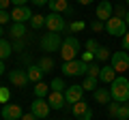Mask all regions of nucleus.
<instances>
[{"label":"nucleus","mask_w":129,"mask_h":120,"mask_svg":"<svg viewBox=\"0 0 129 120\" xmlns=\"http://www.w3.org/2000/svg\"><path fill=\"white\" fill-rule=\"evenodd\" d=\"M110 94H112V101H116V103H127L129 101V79L125 75H118L110 84Z\"/></svg>","instance_id":"nucleus-1"},{"label":"nucleus","mask_w":129,"mask_h":120,"mask_svg":"<svg viewBox=\"0 0 129 120\" xmlns=\"http://www.w3.org/2000/svg\"><path fill=\"white\" fill-rule=\"evenodd\" d=\"M52 90H50V84H43V82H39V84H35V99H47V94H50Z\"/></svg>","instance_id":"nucleus-20"},{"label":"nucleus","mask_w":129,"mask_h":120,"mask_svg":"<svg viewBox=\"0 0 129 120\" xmlns=\"http://www.w3.org/2000/svg\"><path fill=\"white\" fill-rule=\"evenodd\" d=\"M84 97V88L82 84H78V86H67V90H64V99H67V103H80Z\"/></svg>","instance_id":"nucleus-12"},{"label":"nucleus","mask_w":129,"mask_h":120,"mask_svg":"<svg viewBox=\"0 0 129 120\" xmlns=\"http://www.w3.org/2000/svg\"><path fill=\"white\" fill-rule=\"evenodd\" d=\"M22 120H39V118H37L35 114H24V116H22Z\"/></svg>","instance_id":"nucleus-42"},{"label":"nucleus","mask_w":129,"mask_h":120,"mask_svg":"<svg viewBox=\"0 0 129 120\" xmlns=\"http://www.w3.org/2000/svg\"><path fill=\"white\" fill-rule=\"evenodd\" d=\"M30 2H32L35 7H45L47 2H50V0H30Z\"/></svg>","instance_id":"nucleus-40"},{"label":"nucleus","mask_w":129,"mask_h":120,"mask_svg":"<svg viewBox=\"0 0 129 120\" xmlns=\"http://www.w3.org/2000/svg\"><path fill=\"white\" fill-rule=\"evenodd\" d=\"M39 67H41V71H43V73H47V71H52V69H54V60H52L50 56H45V58H41V60H39Z\"/></svg>","instance_id":"nucleus-26"},{"label":"nucleus","mask_w":129,"mask_h":120,"mask_svg":"<svg viewBox=\"0 0 129 120\" xmlns=\"http://www.w3.org/2000/svg\"><path fill=\"white\" fill-rule=\"evenodd\" d=\"M92 97H95V101H97V103H101V105H108V103H112L110 88H97L95 92H92Z\"/></svg>","instance_id":"nucleus-17"},{"label":"nucleus","mask_w":129,"mask_h":120,"mask_svg":"<svg viewBox=\"0 0 129 120\" xmlns=\"http://www.w3.org/2000/svg\"><path fill=\"white\" fill-rule=\"evenodd\" d=\"M99 73H101V67L95 65V62H90V65H88L86 75H88V77H97V79H99Z\"/></svg>","instance_id":"nucleus-29"},{"label":"nucleus","mask_w":129,"mask_h":120,"mask_svg":"<svg viewBox=\"0 0 129 120\" xmlns=\"http://www.w3.org/2000/svg\"><path fill=\"white\" fill-rule=\"evenodd\" d=\"M110 65H112V69L116 71V73H125V71L129 69V54L127 51H114L112 54V58H110Z\"/></svg>","instance_id":"nucleus-7"},{"label":"nucleus","mask_w":129,"mask_h":120,"mask_svg":"<svg viewBox=\"0 0 129 120\" xmlns=\"http://www.w3.org/2000/svg\"><path fill=\"white\" fill-rule=\"evenodd\" d=\"M97 82H99L97 77H88V75H86V79L82 82V88H84V90H92V92H95L97 88H99V86H97Z\"/></svg>","instance_id":"nucleus-25"},{"label":"nucleus","mask_w":129,"mask_h":120,"mask_svg":"<svg viewBox=\"0 0 129 120\" xmlns=\"http://www.w3.org/2000/svg\"><path fill=\"white\" fill-rule=\"evenodd\" d=\"M47 103H50L52 109H62L64 103H67V99H64V92H58V90H52L50 94H47Z\"/></svg>","instance_id":"nucleus-15"},{"label":"nucleus","mask_w":129,"mask_h":120,"mask_svg":"<svg viewBox=\"0 0 129 120\" xmlns=\"http://www.w3.org/2000/svg\"><path fill=\"white\" fill-rule=\"evenodd\" d=\"M125 5H127V7H129V0H125Z\"/></svg>","instance_id":"nucleus-47"},{"label":"nucleus","mask_w":129,"mask_h":120,"mask_svg":"<svg viewBox=\"0 0 129 120\" xmlns=\"http://www.w3.org/2000/svg\"><path fill=\"white\" fill-rule=\"evenodd\" d=\"M127 105H129V101H127Z\"/></svg>","instance_id":"nucleus-48"},{"label":"nucleus","mask_w":129,"mask_h":120,"mask_svg":"<svg viewBox=\"0 0 129 120\" xmlns=\"http://www.w3.org/2000/svg\"><path fill=\"white\" fill-rule=\"evenodd\" d=\"M5 73V60H0V75Z\"/></svg>","instance_id":"nucleus-44"},{"label":"nucleus","mask_w":129,"mask_h":120,"mask_svg":"<svg viewBox=\"0 0 129 120\" xmlns=\"http://www.w3.org/2000/svg\"><path fill=\"white\" fill-rule=\"evenodd\" d=\"M80 49H82V45H80V41L73 37V34H69V37L62 39V47H60V58H62V62H69V60H75L80 54Z\"/></svg>","instance_id":"nucleus-2"},{"label":"nucleus","mask_w":129,"mask_h":120,"mask_svg":"<svg viewBox=\"0 0 129 120\" xmlns=\"http://www.w3.org/2000/svg\"><path fill=\"white\" fill-rule=\"evenodd\" d=\"M24 111L19 105H15V103H7L5 107H2V118L5 120H22Z\"/></svg>","instance_id":"nucleus-13"},{"label":"nucleus","mask_w":129,"mask_h":120,"mask_svg":"<svg viewBox=\"0 0 129 120\" xmlns=\"http://www.w3.org/2000/svg\"><path fill=\"white\" fill-rule=\"evenodd\" d=\"M90 28L95 30V32H101V30H106V24L99 22V19H95V22H90Z\"/></svg>","instance_id":"nucleus-33"},{"label":"nucleus","mask_w":129,"mask_h":120,"mask_svg":"<svg viewBox=\"0 0 129 120\" xmlns=\"http://www.w3.org/2000/svg\"><path fill=\"white\" fill-rule=\"evenodd\" d=\"M24 34H26V24H15L13 22V26H11V37L13 39H22Z\"/></svg>","instance_id":"nucleus-22"},{"label":"nucleus","mask_w":129,"mask_h":120,"mask_svg":"<svg viewBox=\"0 0 129 120\" xmlns=\"http://www.w3.org/2000/svg\"><path fill=\"white\" fill-rule=\"evenodd\" d=\"M9 5H11V0H0V11H7Z\"/></svg>","instance_id":"nucleus-41"},{"label":"nucleus","mask_w":129,"mask_h":120,"mask_svg":"<svg viewBox=\"0 0 129 120\" xmlns=\"http://www.w3.org/2000/svg\"><path fill=\"white\" fill-rule=\"evenodd\" d=\"M32 11L28 9V7H15L13 11H11V22H15V24H26V22H30L32 19Z\"/></svg>","instance_id":"nucleus-10"},{"label":"nucleus","mask_w":129,"mask_h":120,"mask_svg":"<svg viewBox=\"0 0 129 120\" xmlns=\"http://www.w3.org/2000/svg\"><path fill=\"white\" fill-rule=\"evenodd\" d=\"M2 32H5V30H2V26H0V39H2Z\"/></svg>","instance_id":"nucleus-46"},{"label":"nucleus","mask_w":129,"mask_h":120,"mask_svg":"<svg viewBox=\"0 0 129 120\" xmlns=\"http://www.w3.org/2000/svg\"><path fill=\"white\" fill-rule=\"evenodd\" d=\"M125 24H127V28H129V11H127V15H125Z\"/></svg>","instance_id":"nucleus-45"},{"label":"nucleus","mask_w":129,"mask_h":120,"mask_svg":"<svg viewBox=\"0 0 129 120\" xmlns=\"http://www.w3.org/2000/svg\"><path fill=\"white\" fill-rule=\"evenodd\" d=\"M69 28L73 30V32H80V30H84V28H86V24H84L82 19H78V22H73V24H71Z\"/></svg>","instance_id":"nucleus-34"},{"label":"nucleus","mask_w":129,"mask_h":120,"mask_svg":"<svg viewBox=\"0 0 129 120\" xmlns=\"http://www.w3.org/2000/svg\"><path fill=\"white\" fill-rule=\"evenodd\" d=\"M50 103H47V99H35V101L30 103V114H35L39 120H45L47 114H50Z\"/></svg>","instance_id":"nucleus-8"},{"label":"nucleus","mask_w":129,"mask_h":120,"mask_svg":"<svg viewBox=\"0 0 129 120\" xmlns=\"http://www.w3.org/2000/svg\"><path fill=\"white\" fill-rule=\"evenodd\" d=\"M39 45H41L43 51H60V47H62V34L47 32V34H43V37H41Z\"/></svg>","instance_id":"nucleus-4"},{"label":"nucleus","mask_w":129,"mask_h":120,"mask_svg":"<svg viewBox=\"0 0 129 120\" xmlns=\"http://www.w3.org/2000/svg\"><path fill=\"white\" fill-rule=\"evenodd\" d=\"M114 13H116V17H123V19H125V15H127V11H125V5L114 7Z\"/></svg>","instance_id":"nucleus-37"},{"label":"nucleus","mask_w":129,"mask_h":120,"mask_svg":"<svg viewBox=\"0 0 129 120\" xmlns=\"http://www.w3.org/2000/svg\"><path fill=\"white\" fill-rule=\"evenodd\" d=\"M26 73H28V79H30L32 84L43 82V71H41V67H39V65H30L26 69Z\"/></svg>","instance_id":"nucleus-19"},{"label":"nucleus","mask_w":129,"mask_h":120,"mask_svg":"<svg viewBox=\"0 0 129 120\" xmlns=\"http://www.w3.org/2000/svg\"><path fill=\"white\" fill-rule=\"evenodd\" d=\"M9 99H11V90L5 88V86H0V103H7Z\"/></svg>","instance_id":"nucleus-31"},{"label":"nucleus","mask_w":129,"mask_h":120,"mask_svg":"<svg viewBox=\"0 0 129 120\" xmlns=\"http://www.w3.org/2000/svg\"><path fill=\"white\" fill-rule=\"evenodd\" d=\"M95 58L99 60V62H106V60H110V58H112V51L108 49V47H99V49L95 51Z\"/></svg>","instance_id":"nucleus-24"},{"label":"nucleus","mask_w":129,"mask_h":120,"mask_svg":"<svg viewBox=\"0 0 129 120\" xmlns=\"http://www.w3.org/2000/svg\"><path fill=\"white\" fill-rule=\"evenodd\" d=\"M11 51H13V45L5 39H0V60H7L11 56Z\"/></svg>","instance_id":"nucleus-21"},{"label":"nucleus","mask_w":129,"mask_h":120,"mask_svg":"<svg viewBox=\"0 0 129 120\" xmlns=\"http://www.w3.org/2000/svg\"><path fill=\"white\" fill-rule=\"evenodd\" d=\"M127 118H129V105L127 103H120L118 114H116V120H127Z\"/></svg>","instance_id":"nucleus-28"},{"label":"nucleus","mask_w":129,"mask_h":120,"mask_svg":"<svg viewBox=\"0 0 129 120\" xmlns=\"http://www.w3.org/2000/svg\"><path fill=\"white\" fill-rule=\"evenodd\" d=\"M84 47H86V51H92V54H95V51L99 49V45H97V41H95V39H88V41L84 43Z\"/></svg>","instance_id":"nucleus-32"},{"label":"nucleus","mask_w":129,"mask_h":120,"mask_svg":"<svg viewBox=\"0 0 129 120\" xmlns=\"http://www.w3.org/2000/svg\"><path fill=\"white\" fill-rule=\"evenodd\" d=\"M50 90H58V92H64L67 90V84H64L62 77H54L50 82Z\"/></svg>","instance_id":"nucleus-23"},{"label":"nucleus","mask_w":129,"mask_h":120,"mask_svg":"<svg viewBox=\"0 0 129 120\" xmlns=\"http://www.w3.org/2000/svg\"><path fill=\"white\" fill-rule=\"evenodd\" d=\"M60 69H62V75H67V77H80V75H86L88 65L82 62L80 58H75V60H69V62H62Z\"/></svg>","instance_id":"nucleus-3"},{"label":"nucleus","mask_w":129,"mask_h":120,"mask_svg":"<svg viewBox=\"0 0 129 120\" xmlns=\"http://www.w3.org/2000/svg\"><path fill=\"white\" fill-rule=\"evenodd\" d=\"M7 22H11V13L9 11H0V26H5Z\"/></svg>","instance_id":"nucleus-35"},{"label":"nucleus","mask_w":129,"mask_h":120,"mask_svg":"<svg viewBox=\"0 0 129 120\" xmlns=\"http://www.w3.org/2000/svg\"><path fill=\"white\" fill-rule=\"evenodd\" d=\"M112 13H114V5H112L110 0H101V2L97 5L95 15H97V19H99V22H103V24H106L108 19L112 17Z\"/></svg>","instance_id":"nucleus-9"},{"label":"nucleus","mask_w":129,"mask_h":120,"mask_svg":"<svg viewBox=\"0 0 129 120\" xmlns=\"http://www.w3.org/2000/svg\"><path fill=\"white\" fill-rule=\"evenodd\" d=\"M9 79H11V84L13 86H19V88H24L30 79H28V73H26V69H13L9 73Z\"/></svg>","instance_id":"nucleus-14"},{"label":"nucleus","mask_w":129,"mask_h":120,"mask_svg":"<svg viewBox=\"0 0 129 120\" xmlns=\"http://www.w3.org/2000/svg\"><path fill=\"white\" fill-rule=\"evenodd\" d=\"M123 49H125V51H129V30H127V34L123 37Z\"/></svg>","instance_id":"nucleus-38"},{"label":"nucleus","mask_w":129,"mask_h":120,"mask_svg":"<svg viewBox=\"0 0 129 120\" xmlns=\"http://www.w3.org/2000/svg\"><path fill=\"white\" fill-rule=\"evenodd\" d=\"M92 58H95V54H92V51H84L80 60H82V62H86V65H90V62H92Z\"/></svg>","instance_id":"nucleus-36"},{"label":"nucleus","mask_w":129,"mask_h":120,"mask_svg":"<svg viewBox=\"0 0 129 120\" xmlns=\"http://www.w3.org/2000/svg\"><path fill=\"white\" fill-rule=\"evenodd\" d=\"M47 7H50L52 13H60V15H62V13L69 11V0H50Z\"/></svg>","instance_id":"nucleus-18"},{"label":"nucleus","mask_w":129,"mask_h":120,"mask_svg":"<svg viewBox=\"0 0 129 120\" xmlns=\"http://www.w3.org/2000/svg\"><path fill=\"white\" fill-rule=\"evenodd\" d=\"M73 116L78 120H92V109H90V105L82 99L80 103H75V105H73Z\"/></svg>","instance_id":"nucleus-11"},{"label":"nucleus","mask_w":129,"mask_h":120,"mask_svg":"<svg viewBox=\"0 0 129 120\" xmlns=\"http://www.w3.org/2000/svg\"><path fill=\"white\" fill-rule=\"evenodd\" d=\"M116 77H118V73H116V71L112 69V65L101 67V73H99V82H103V84L108 86V84H112Z\"/></svg>","instance_id":"nucleus-16"},{"label":"nucleus","mask_w":129,"mask_h":120,"mask_svg":"<svg viewBox=\"0 0 129 120\" xmlns=\"http://www.w3.org/2000/svg\"><path fill=\"white\" fill-rule=\"evenodd\" d=\"M78 2H80V5H84V7H88V5L92 2V0H78Z\"/></svg>","instance_id":"nucleus-43"},{"label":"nucleus","mask_w":129,"mask_h":120,"mask_svg":"<svg viewBox=\"0 0 129 120\" xmlns=\"http://www.w3.org/2000/svg\"><path fill=\"white\" fill-rule=\"evenodd\" d=\"M45 120H47V118H45Z\"/></svg>","instance_id":"nucleus-49"},{"label":"nucleus","mask_w":129,"mask_h":120,"mask_svg":"<svg viewBox=\"0 0 129 120\" xmlns=\"http://www.w3.org/2000/svg\"><path fill=\"white\" fill-rule=\"evenodd\" d=\"M45 28H47V32H62L64 28H67V22H64V17L60 13H50L45 15Z\"/></svg>","instance_id":"nucleus-6"},{"label":"nucleus","mask_w":129,"mask_h":120,"mask_svg":"<svg viewBox=\"0 0 129 120\" xmlns=\"http://www.w3.org/2000/svg\"><path fill=\"white\" fill-rule=\"evenodd\" d=\"M30 26L32 28H37V30H39V28H41V26H45V15H32V19H30Z\"/></svg>","instance_id":"nucleus-27"},{"label":"nucleus","mask_w":129,"mask_h":120,"mask_svg":"<svg viewBox=\"0 0 129 120\" xmlns=\"http://www.w3.org/2000/svg\"><path fill=\"white\" fill-rule=\"evenodd\" d=\"M106 30H108V34H112V37H120V39H123L125 34H127L129 28H127V24H125L123 17L112 15V17L106 22Z\"/></svg>","instance_id":"nucleus-5"},{"label":"nucleus","mask_w":129,"mask_h":120,"mask_svg":"<svg viewBox=\"0 0 129 120\" xmlns=\"http://www.w3.org/2000/svg\"><path fill=\"white\" fill-rule=\"evenodd\" d=\"M118 107H120V103H116V101L108 103V114H110L112 118H116V114H118Z\"/></svg>","instance_id":"nucleus-30"},{"label":"nucleus","mask_w":129,"mask_h":120,"mask_svg":"<svg viewBox=\"0 0 129 120\" xmlns=\"http://www.w3.org/2000/svg\"><path fill=\"white\" fill-rule=\"evenodd\" d=\"M26 2H30V0H11L13 7H26Z\"/></svg>","instance_id":"nucleus-39"}]
</instances>
